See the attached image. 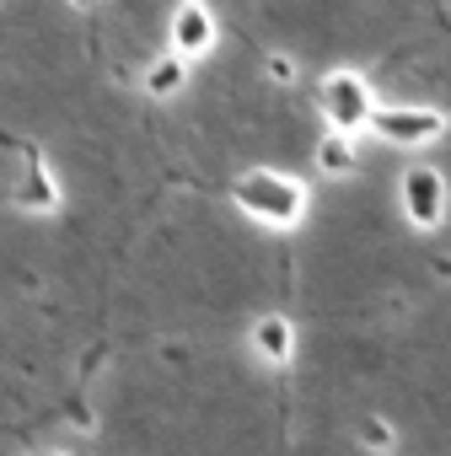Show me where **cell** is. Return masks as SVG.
Returning a JSON list of instances; mask_svg holds the SVG:
<instances>
[{
  "mask_svg": "<svg viewBox=\"0 0 451 456\" xmlns=\"http://www.w3.org/2000/svg\"><path fill=\"white\" fill-rule=\"evenodd\" d=\"M446 129H451V118L440 108H424V102H381L376 118H371V134L387 140V145H403V151L435 145Z\"/></svg>",
  "mask_w": 451,
  "mask_h": 456,
  "instance_id": "4",
  "label": "cell"
},
{
  "mask_svg": "<svg viewBox=\"0 0 451 456\" xmlns=\"http://www.w3.org/2000/svg\"><path fill=\"white\" fill-rule=\"evenodd\" d=\"M312 102H317V113H323V124L333 129V134H360V129H371V118H376V92H371V81L360 76V70H328L323 81H317V92H312Z\"/></svg>",
  "mask_w": 451,
  "mask_h": 456,
  "instance_id": "2",
  "label": "cell"
},
{
  "mask_svg": "<svg viewBox=\"0 0 451 456\" xmlns=\"http://www.w3.org/2000/svg\"><path fill=\"white\" fill-rule=\"evenodd\" d=\"M33 456H70V451H33Z\"/></svg>",
  "mask_w": 451,
  "mask_h": 456,
  "instance_id": "13",
  "label": "cell"
},
{
  "mask_svg": "<svg viewBox=\"0 0 451 456\" xmlns=\"http://www.w3.org/2000/svg\"><path fill=\"white\" fill-rule=\"evenodd\" d=\"M264 70H269V81H280V86H291V81H296V60H285V54H269V60H264Z\"/></svg>",
  "mask_w": 451,
  "mask_h": 456,
  "instance_id": "11",
  "label": "cell"
},
{
  "mask_svg": "<svg viewBox=\"0 0 451 456\" xmlns=\"http://www.w3.org/2000/svg\"><path fill=\"white\" fill-rule=\"evenodd\" d=\"M183 81H188V60H177V54H161V60H151V65H145V76H140V92H145L151 102H167V97H177V92H183Z\"/></svg>",
  "mask_w": 451,
  "mask_h": 456,
  "instance_id": "8",
  "label": "cell"
},
{
  "mask_svg": "<svg viewBox=\"0 0 451 456\" xmlns=\"http://www.w3.org/2000/svg\"><path fill=\"white\" fill-rule=\"evenodd\" d=\"M248 349L269 365V370H285L296 360V322L285 312H264L253 328H248Z\"/></svg>",
  "mask_w": 451,
  "mask_h": 456,
  "instance_id": "7",
  "label": "cell"
},
{
  "mask_svg": "<svg viewBox=\"0 0 451 456\" xmlns=\"http://www.w3.org/2000/svg\"><path fill=\"white\" fill-rule=\"evenodd\" d=\"M70 6H76V12H92V6H102V0H70Z\"/></svg>",
  "mask_w": 451,
  "mask_h": 456,
  "instance_id": "12",
  "label": "cell"
},
{
  "mask_svg": "<svg viewBox=\"0 0 451 456\" xmlns=\"http://www.w3.org/2000/svg\"><path fill=\"white\" fill-rule=\"evenodd\" d=\"M220 44V22L209 12V0H177V12L167 17V54L177 60H209Z\"/></svg>",
  "mask_w": 451,
  "mask_h": 456,
  "instance_id": "5",
  "label": "cell"
},
{
  "mask_svg": "<svg viewBox=\"0 0 451 456\" xmlns=\"http://www.w3.org/2000/svg\"><path fill=\"white\" fill-rule=\"evenodd\" d=\"M355 440H360L365 451H376V456H392V451H398V429H392L381 413H360V424H355Z\"/></svg>",
  "mask_w": 451,
  "mask_h": 456,
  "instance_id": "10",
  "label": "cell"
},
{
  "mask_svg": "<svg viewBox=\"0 0 451 456\" xmlns=\"http://www.w3.org/2000/svg\"><path fill=\"white\" fill-rule=\"evenodd\" d=\"M12 145H17V156H22V177H17V188H12L6 199H12L17 209H28V215H54V209H60V183H54L44 151H38L33 140H12Z\"/></svg>",
  "mask_w": 451,
  "mask_h": 456,
  "instance_id": "6",
  "label": "cell"
},
{
  "mask_svg": "<svg viewBox=\"0 0 451 456\" xmlns=\"http://www.w3.org/2000/svg\"><path fill=\"white\" fill-rule=\"evenodd\" d=\"M398 204H403V220L414 225V232H435V225H446V209H451L446 172L430 167V161L403 167V177H398Z\"/></svg>",
  "mask_w": 451,
  "mask_h": 456,
  "instance_id": "3",
  "label": "cell"
},
{
  "mask_svg": "<svg viewBox=\"0 0 451 456\" xmlns=\"http://www.w3.org/2000/svg\"><path fill=\"white\" fill-rule=\"evenodd\" d=\"M312 161H317V172L323 177H349L355 167H360V151H355V134H323L317 140V151H312Z\"/></svg>",
  "mask_w": 451,
  "mask_h": 456,
  "instance_id": "9",
  "label": "cell"
},
{
  "mask_svg": "<svg viewBox=\"0 0 451 456\" xmlns=\"http://www.w3.org/2000/svg\"><path fill=\"white\" fill-rule=\"evenodd\" d=\"M226 199L237 204V215H248L264 232H301V220L312 209V188L296 172L280 167H248L226 183Z\"/></svg>",
  "mask_w": 451,
  "mask_h": 456,
  "instance_id": "1",
  "label": "cell"
}]
</instances>
